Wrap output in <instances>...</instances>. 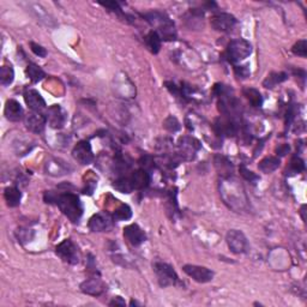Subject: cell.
<instances>
[{"mask_svg":"<svg viewBox=\"0 0 307 307\" xmlns=\"http://www.w3.org/2000/svg\"><path fill=\"white\" fill-rule=\"evenodd\" d=\"M290 170L293 173H300V172L305 170V162L299 156H293L290 161Z\"/></svg>","mask_w":307,"mask_h":307,"instance_id":"cell-33","label":"cell"},{"mask_svg":"<svg viewBox=\"0 0 307 307\" xmlns=\"http://www.w3.org/2000/svg\"><path fill=\"white\" fill-rule=\"evenodd\" d=\"M212 128L218 137H233L238 132V120L228 116L218 118L214 122Z\"/></svg>","mask_w":307,"mask_h":307,"instance_id":"cell-7","label":"cell"},{"mask_svg":"<svg viewBox=\"0 0 307 307\" xmlns=\"http://www.w3.org/2000/svg\"><path fill=\"white\" fill-rule=\"evenodd\" d=\"M5 118L10 122H20L23 118V108L16 100H8L4 108Z\"/></svg>","mask_w":307,"mask_h":307,"instance_id":"cell-19","label":"cell"},{"mask_svg":"<svg viewBox=\"0 0 307 307\" xmlns=\"http://www.w3.org/2000/svg\"><path fill=\"white\" fill-rule=\"evenodd\" d=\"M24 124H26V128H28L30 132L38 134H41V132H44V126L47 124L46 116L38 112H32L29 113L28 116H26Z\"/></svg>","mask_w":307,"mask_h":307,"instance_id":"cell-16","label":"cell"},{"mask_svg":"<svg viewBox=\"0 0 307 307\" xmlns=\"http://www.w3.org/2000/svg\"><path fill=\"white\" fill-rule=\"evenodd\" d=\"M251 44L248 41L244 40V38H236V40H233L228 44L226 56L232 64H236V62H240L242 60H245L248 56H251Z\"/></svg>","mask_w":307,"mask_h":307,"instance_id":"cell-3","label":"cell"},{"mask_svg":"<svg viewBox=\"0 0 307 307\" xmlns=\"http://www.w3.org/2000/svg\"><path fill=\"white\" fill-rule=\"evenodd\" d=\"M4 198L10 208H16L20 206L22 200V194L17 188H6L4 191Z\"/></svg>","mask_w":307,"mask_h":307,"instance_id":"cell-22","label":"cell"},{"mask_svg":"<svg viewBox=\"0 0 307 307\" xmlns=\"http://www.w3.org/2000/svg\"><path fill=\"white\" fill-rule=\"evenodd\" d=\"M168 203H167V212L170 214L172 220H174V215L179 214V208H178V202H176V192H170L168 196Z\"/></svg>","mask_w":307,"mask_h":307,"instance_id":"cell-29","label":"cell"},{"mask_svg":"<svg viewBox=\"0 0 307 307\" xmlns=\"http://www.w3.org/2000/svg\"><path fill=\"white\" fill-rule=\"evenodd\" d=\"M164 128L170 132H176L182 128V125H180L179 120H178L176 116H170L164 122Z\"/></svg>","mask_w":307,"mask_h":307,"instance_id":"cell-30","label":"cell"},{"mask_svg":"<svg viewBox=\"0 0 307 307\" xmlns=\"http://www.w3.org/2000/svg\"><path fill=\"white\" fill-rule=\"evenodd\" d=\"M226 240H227L228 248H230V250L233 252V254H248V252L250 250L248 240L242 230H230L227 233Z\"/></svg>","mask_w":307,"mask_h":307,"instance_id":"cell-6","label":"cell"},{"mask_svg":"<svg viewBox=\"0 0 307 307\" xmlns=\"http://www.w3.org/2000/svg\"><path fill=\"white\" fill-rule=\"evenodd\" d=\"M144 42H146V47L149 48V50L154 54H158L161 50V38L155 30H152L146 34V38H144Z\"/></svg>","mask_w":307,"mask_h":307,"instance_id":"cell-21","label":"cell"},{"mask_svg":"<svg viewBox=\"0 0 307 307\" xmlns=\"http://www.w3.org/2000/svg\"><path fill=\"white\" fill-rule=\"evenodd\" d=\"M102 6H104V8H108V11L114 12V14H119V16H122V8H120V4L116 2H101Z\"/></svg>","mask_w":307,"mask_h":307,"instance_id":"cell-35","label":"cell"},{"mask_svg":"<svg viewBox=\"0 0 307 307\" xmlns=\"http://www.w3.org/2000/svg\"><path fill=\"white\" fill-rule=\"evenodd\" d=\"M287 78V74H284V72H272V74H268V77L264 80L263 86H266L268 89H272L275 88L278 84L284 82Z\"/></svg>","mask_w":307,"mask_h":307,"instance_id":"cell-25","label":"cell"},{"mask_svg":"<svg viewBox=\"0 0 307 307\" xmlns=\"http://www.w3.org/2000/svg\"><path fill=\"white\" fill-rule=\"evenodd\" d=\"M24 101L32 112L41 113V110H46V101L42 98L40 92L35 89H26L24 90Z\"/></svg>","mask_w":307,"mask_h":307,"instance_id":"cell-13","label":"cell"},{"mask_svg":"<svg viewBox=\"0 0 307 307\" xmlns=\"http://www.w3.org/2000/svg\"><path fill=\"white\" fill-rule=\"evenodd\" d=\"M154 272L156 274V278L161 287H170V286H176L180 284L176 270L173 266L162 262H156L154 264Z\"/></svg>","mask_w":307,"mask_h":307,"instance_id":"cell-4","label":"cell"},{"mask_svg":"<svg viewBox=\"0 0 307 307\" xmlns=\"http://www.w3.org/2000/svg\"><path fill=\"white\" fill-rule=\"evenodd\" d=\"M239 172H240V176H242L244 179L248 180V182H250L256 184L258 182V180H260V176H258L257 174L254 173L252 170H248V168H246L244 164H242L239 167Z\"/></svg>","mask_w":307,"mask_h":307,"instance_id":"cell-31","label":"cell"},{"mask_svg":"<svg viewBox=\"0 0 307 307\" xmlns=\"http://www.w3.org/2000/svg\"><path fill=\"white\" fill-rule=\"evenodd\" d=\"M128 180H130L134 191V190H143L148 188V185L150 184V174L148 170L140 168V170L134 172V173L128 176Z\"/></svg>","mask_w":307,"mask_h":307,"instance_id":"cell-18","label":"cell"},{"mask_svg":"<svg viewBox=\"0 0 307 307\" xmlns=\"http://www.w3.org/2000/svg\"><path fill=\"white\" fill-rule=\"evenodd\" d=\"M290 146H288V144H282V146H280L278 149H276V152H278V155H280V156H284V155H287L288 152H290Z\"/></svg>","mask_w":307,"mask_h":307,"instance_id":"cell-38","label":"cell"},{"mask_svg":"<svg viewBox=\"0 0 307 307\" xmlns=\"http://www.w3.org/2000/svg\"><path fill=\"white\" fill-rule=\"evenodd\" d=\"M47 122L50 124V128H62L65 125L66 116L62 108L59 104H53L47 110L46 114Z\"/></svg>","mask_w":307,"mask_h":307,"instance_id":"cell-17","label":"cell"},{"mask_svg":"<svg viewBox=\"0 0 307 307\" xmlns=\"http://www.w3.org/2000/svg\"><path fill=\"white\" fill-rule=\"evenodd\" d=\"M294 116H296V110H294V107H290L288 108L287 116H286V122H287V125H290V122H293Z\"/></svg>","mask_w":307,"mask_h":307,"instance_id":"cell-39","label":"cell"},{"mask_svg":"<svg viewBox=\"0 0 307 307\" xmlns=\"http://www.w3.org/2000/svg\"><path fill=\"white\" fill-rule=\"evenodd\" d=\"M30 48H32V53L36 54L38 56H40V58H44V56H47L46 48L40 46V44H35V42H30Z\"/></svg>","mask_w":307,"mask_h":307,"instance_id":"cell-37","label":"cell"},{"mask_svg":"<svg viewBox=\"0 0 307 307\" xmlns=\"http://www.w3.org/2000/svg\"><path fill=\"white\" fill-rule=\"evenodd\" d=\"M178 146H179V155L182 156V160L191 161L196 156V152L200 149V143L194 137L185 136L180 138Z\"/></svg>","mask_w":307,"mask_h":307,"instance_id":"cell-10","label":"cell"},{"mask_svg":"<svg viewBox=\"0 0 307 307\" xmlns=\"http://www.w3.org/2000/svg\"><path fill=\"white\" fill-rule=\"evenodd\" d=\"M280 158H275V156H269V158H263L260 162V164H258V168L263 172V173L269 174L272 173V172H275L278 168L280 167Z\"/></svg>","mask_w":307,"mask_h":307,"instance_id":"cell-23","label":"cell"},{"mask_svg":"<svg viewBox=\"0 0 307 307\" xmlns=\"http://www.w3.org/2000/svg\"><path fill=\"white\" fill-rule=\"evenodd\" d=\"M56 254L65 263L76 266L80 260V254L77 245L71 239H65L56 248Z\"/></svg>","mask_w":307,"mask_h":307,"instance_id":"cell-5","label":"cell"},{"mask_svg":"<svg viewBox=\"0 0 307 307\" xmlns=\"http://www.w3.org/2000/svg\"><path fill=\"white\" fill-rule=\"evenodd\" d=\"M184 272L186 275L190 276L192 280H194L198 284H208L214 278L212 270L208 269L206 266H192V264H188V266H182Z\"/></svg>","mask_w":307,"mask_h":307,"instance_id":"cell-9","label":"cell"},{"mask_svg":"<svg viewBox=\"0 0 307 307\" xmlns=\"http://www.w3.org/2000/svg\"><path fill=\"white\" fill-rule=\"evenodd\" d=\"M114 224L113 215L108 212H98L89 220L88 227L92 232H108L112 230Z\"/></svg>","mask_w":307,"mask_h":307,"instance_id":"cell-8","label":"cell"},{"mask_svg":"<svg viewBox=\"0 0 307 307\" xmlns=\"http://www.w3.org/2000/svg\"><path fill=\"white\" fill-rule=\"evenodd\" d=\"M26 74L32 83L40 82V80H42L44 77H46V72H44L40 68V66L36 64H29L28 66H26Z\"/></svg>","mask_w":307,"mask_h":307,"instance_id":"cell-26","label":"cell"},{"mask_svg":"<svg viewBox=\"0 0 307 307\" xmlns=\"http://www.w3.org/2000/svg\"><path fill=\"white\" fill-rule=\"evenodd\" d=\"M44 202L58 206L64 215L74 224H77L83 215V206L80 197L72 192H44Z\"/></svg>","mask_w":307,"mask_h":307,"instance_id":"cell-1","label":"cell"},{"mask_svg":"<svg viewBox=\"0 0 307 307\" xmlns=\"http://www.w3.org/2000/svg\"><path fill=\"white\" fill-rule=\"evenodd\" d=\"M242 94L248 98V101L252 107H262V104H263V96H262V94L257 89L245 88L242 90Z\"/></svg>","mask_w":307,"mask_h":307,"instance_id":"cell-24","label":"cell"},{"mask_svg":"<svg viewBox=\"0 0 307 307\" xmlns=\"http://www.w3.org/2000/svg\"><path fill=\"white\" fill-rule=\"evenodd\" d=\"M14 80V71L12 65H2L0 68V82L4 86H10Z\"/></svg>","mask_w":307,"mask_h":307,"instance_id":"cell-27","label":"cell"},{"mask_svg":"<svg viewBox=\"0 0 307 307\" xmlns=\"http://www.w3.org/2000/svg\"><path fill=\"white\" fill-rule=\"evenodd\" d=\"M142 16L146 18V22L154 28H156L155 32H158L161 38V40L164 41H174L176 38V30L174 23L172 22L170 18L166 14H162L160 11H152L143 14Z\"/></svg>","mask_w":307,"mask_h":307,"instance_id":"cell-2","label":"cell"},{"mask_svg":"<svg viewBox=\"0 0 307 307\" xmlns=\"http://www.w3.org/2000/svg\"><path fill=\"white\" fill-rule=\"evenodd\" d=\"M234 72H236V77L239 78H248L250 76V74H251V71H250L248 66V65H244V66H234Z\"/></svg>","mask_w":307,"mask_h":307,"instance_id":"cell-36","label":"cell"},{"mask_svg":"<svg viewBox=\"0 0 307 307\" xmlns=\"http://www.w3.org/2000/svg\"><path fill=\"white\" fill-rule=\"evenodd\" d=\"M72 156L80 164H90L94 161V154H92V146L89 140H80L74 146L72 150Z\"/></svg>","mask_w":307,"mask_h":307,"instance_id":"cell-11","label":"cell"},{"mask_svg":"<svg viewBox=\"0 0 307 307\" xmlns=\"http://www.w3.org/2000/svg\"><path fill=\"white\" fill-rule=\"evenodd\" d=\"M140 164L142 166V170H150L155 167V161H154L152 156L150 155H144L140 160Z\"/></svg>","mask_w":307,"mask_h":307,"instance_id":"cell-34","label":"cell"},{"mask_svg":"<svg viewBox=\"0 0 307 307\" xmlns=\"http://www.w3.org/2000/svg\"><path fill=\"white\" fill-rule=\"evenodd\" d=\"M125 306V302L120 296H116L112 302H110V306Z\"/></svg>","mask_w":307,"mask_h":307,"instance_id":"cell-40","label":"cell"},{"mask_svg":"<svg viewBox=\"0 0 307 307\" xmlns=\"http://www.w3.org/2000/svg\"><path fill=\"white\" fill-rule=\"evenodd\" d=\"M214 164H215L216 170L218 172L220 176L226 178V179H230L234 170V166L230 160L226 156L216 155L215 158H214Z\"/></svg>","mask_w":307,"mask_h":307,"instance_id":"cell-20","label":"cell"},{"mask_svg":"<svg viewBox=\"0 0 307 307\" xmlns=\"http://www.w3.org/2000/svg\"><path fill=\"white\" fill-rule=\"evenodd\" d=\"M132 218V209L128 204H122L113 214L114 221H128Z\"/></svg>","mask_w":307,"mask_h":307,"instance_id":"cell-28","label":"cell"},{"mask_svg":"<svg viewBox=\"0 0 307 307\" xmlns=\"http://www.w3.org/2000/svg\"><path fill=\"white\" fill-rule=\"evenodd\" d=\"M124 238L126 242L131 244L134 248L142 245L146 240V233H144V230L136 224L126 226L124 228Z\"/></svg>","mask_w":307,"mask_h":307,"instance_id":"cell-15","label":"cell"},{"mask_svg":"<svg viewBox=\"0 0 307 307\" xmlns=\"http://www.w3.org/2000/svg\"><path fill=\"white\" fill-rule=\"evenodd\" d=\"M292 52H293L296 56H302V58H306L307 56V42L306 40H300L298 41L293 47H292Z\"/></svg>","mask_w":307,"mask_h":307,"instance_id":"cell-32","label":"cell"},{"mask_svg":"<svg viewBox=\"0 0 307 307\" xmlns=\"http://www.w3.org/2000/svg\"><path fill=\"white\" fill-rule=\"evenodd\" d=\"M80 288L84 294H88V296H100L107 290V286L98 278H90L86 280V281L80 284Z\"/></svg>","mask_w":307,"mask_h":307,"instance_id":"cell-14","label":"cell"},{"mask_svg":"<svg viewBox=\"0 0 307 307\" xmlns=\"http://www.w3.org/2000/svg\"><path fill=\"white\" fill-rule=\"evenodd\" d=\"M210 24L215 30L222 32H230L232 29L236 26V18L230 14H226V12H221V14H215L210 20Z\"/></svg>","mask_w":307,"mask_h":307,"instance_id":"cell-12","label":"cell"}]
</instances>
